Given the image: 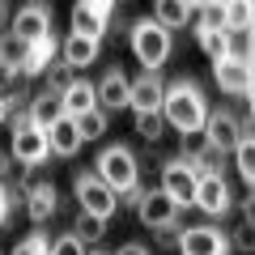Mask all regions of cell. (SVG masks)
Masks as SVG:
<instances>
[{"label":"cell","instance_id":"cell-1","mask_svg":"<svg viewBox=\"0 0 255 255\" xmlns=\"http://www.w3.org/2000/svg\"><path fill=\"white\" fill-rule=\"evenodd\" d=\"M162 119L174 128V132H183V136H196V132L204 128V119H209V98L200 94V85L191 81V77H179V81L166 85Z\"/></svg>","mask_w":255,"mask_h":255},{"label":"cell","instance_id":"cell-2","mask_svg":"<svg viewBox=\"0 0 255 255\" xmlns=\"http://www.w3.org/2000/svg\"><path fill=\"white\" fill-rule=\"evenodd\" d=\"M94 174H98V183L107 191H115V196H128L132 187H140V162H136V153L128 145H107L98 153V162H94Z\"/></svg>","mask_w":255,"mask_h":255},{"label":"cell","instance_id":"cell-3","mask_svg":"<svg viewBox=\"0 0 255 255\" xmlns=\"http://www.w3.org/2000/svg\"><path fill=\"white\" fill-rule=\"evenodd\" d=\"M132 51H136V60L145 64V73H157L166 60H170V51H174V34H166L162 26H153V21H136L132 26Z\"/></svg>","mask_w":255,"mask_h":255},{"label":"cell","instance_id":"cell-4","mask_svg":"<svg viewBox=\"0 0 255 255\" xmlns=\"http://www.w3.org/2000/svg\"><path fill=\"white\" fill-rule=\"evenodd\" d=\"M73 196H77V204H81V213H90V217H98V221H111L119 213V196L102 187L98 174H85L81 170L73 179Z\"/></svg>","mask_w":255,"mask_h":255},{"label":"cell","instance_id":"cell-5","mask_svg":"<svg viewBox=\"0 0 255 255\" xmlns=\"http://www.w3.org/2000/svg\"><path fill=\"white\" fill-rule=\"evenodd\" d=\"M196 183H200V170L191 166V157H170V162L162 166V196H170L174 204H191V196H196Z\"/></svg>","mask_w":255,"mask_h":255},{"label":"cell","instance_id":"cell-6","mask_svg":"<svg viewBox=\"0 0 255 255\" xmlns=\"http://www.w3.org/2000/svg\"><path fill=\"white\" fill-rule=\"evenodd\" d=\"M9 157H13V162H21L26 170H38V166L51 157V149H47V136L38 132V128H30V124L13 128V132H9Z\"/></svg>","mask_w":255,"mask_h":255},{"label":"cell","instance_id":"cell-7","mask_svg":"<svg viewBox=\"0 0 255 255\" xmlns=\"http://www.w3.org/2000/svg\"><path fill=\"white\" fill-rule=\"evenodd\" d=\"M191 204H196L200 213H209V217H226V213L234 209V191H230L226 174H200Z\"/></svg>","mask_w":255,"mask_h":255},{"label":"cell","instance_id":"cell-8","mask_svg":"<svg viewBox=\"0 0 255 255\" xmlns=\"http://www.w3.org/2000/svg\"><path fill=\"white\" fill-rule=\"evenodd\" d=\"M9 38H17V43H43V38H51V9L47 4H26V9L13 13L9 21Z\"/></svg>","mask_w":255,"mask_h":255},{"label":"cell","instance_id":"cell-9","mask_svg":"<svg viewBox=\"0 0 255 255\" xmlns=\"http://www.w3.org/2000/svg\"><path fill=\"white\" fill-rule=\"evenodd\" d=\"M174 247H179L183 255H230V243L221 230L213 226H187L174 234Z\"/></svg>","mask_w":255,"mask_h":255},{"label":"cell","instance_id":"cell-10","mask_svg":"<svg viewBox=\"0 0 255 255\" xmlns=\"http://www.w3.org/2000/svg\"><path fill=\"white\" fill-rule=\"evenodd\" d=\"M204 145L209 149H217L221 157L230 153V149L238 145V140H247L243 136V128H238V119H234V111H209V119H204Z\"/></svg>","mask_w":255,"mask_h":255},{"label":"cell","instance_id":"cell-11","mask_svg":"<svg viewBox=\"0 0 255 255\" xmlns=\"http://www.w3.org/2000/svg\"><path fill=\"white\" fill-rule=\"evenodd\" d=\"M136 217H140V226L166 234V230L179 226V204H174L170 196H162V191H145L140 204H136Z\"/></svg>","mask_w":255,"mask_h":255},{"label":"cell","instance_id":"cell-12","mask_svg":"<svg viewBox=\"0 0 255 255\" xmlns=\"http://www.w3.org/2000/svg\"><path fill=\"white\" fill-rule=\"evenodd\" d=\"M111 13H115V4L111 0H81L73 9V34L81 38H94V43H102V34H107V21Z\"/></svg>","mask_w":255,"mask_h":255},{"label":"cell","instance_id":"cell-13","mask_svg":"<svg viewBox=\"0 0 255 255\" xmlns=\"http://www.w3.org/2000/svg\"><path fill=\"white\" fill-rule=\"evenodd\" d=\"M128 85H132V81H128V73L119 68V64L102 73V81L94 85V94H98V111H102V115H111V111H124V107H128Z\"/></svg>","mask_w":255,"mask_h":255},{"label":"cell","instance_id":"cell-14","mask_svg":"<svg viewBox=\"0 0 255 255\" xmlns=\"http://www.w3.org/2000/svg\"><path fill=\"white\" fill-rule=\"evenodd\" d=\"M162 94H166V81L157 73H140L136 81L128 85V107L145 115V111H162Z\"/></svg>","mask_w":255,"mask_h":255},{"label":"cell","instance_id":"cell-15","mask_svg":"<svg viewBox=\"0 0 255 255\" xmlns=\"http://www.w3.org/2000/svg\"><path fill=\"white\" fill-rule=\"evenodd\" d=\"M60 111L68 119H81L90 115V111H98V94H94V81H85V77H73V81L60 90Z\"/></svg>","mask_w":255,"mask_h":255},{"label":"cell","instance_id":"cell-16","mask_svg":"<svg viewBox=\"0 0 255 255\" xmlns=\"http://www.w3.org/2000/svg\"><path fill=\"white\" fill-rule=\"evenodd\" d=\"M43 136H47V149H51L55 157H77V153H81V145H85L81 132H77V119H68V115H60Z\"/></svg>","mask_w":255,"mask_h":255},{"label":"cell","instance_id":"cell-17","mask_svg":"<svg viewBox=\"0 0 255 255\" xmlns=\"http://www.w3.org/2000/svg\"><path fill=\"white\" fill-rule=\"evenodd\" d=\"M213 81L221 85V94H234V98H251V64L221 60V64H213Z\"/></svg>","mask_w":255,"mask_h":255},{"label":"cell","instance_id":"cell-18","mask_svg":"<svg viewBox=\"0 0 255 255\" xmlns=\"http://www.w3.org/2000/svg\"><path fill=\"white\" fill-rule=\"evenodd\" d=\"M60 115L64 111H60V94L55 90H38L34 98L26 102V119H30V128H38V132H47Z\"/></svg>","mask_w":255,"mask_h":255},{"label":"cell","instance_id":"cell-19","mask_svg":"<svg viewBox=\"0 0 255 255\" xmlns=\"http://www.w3.org/2000/svg\"><path fill=\"white\" fill-rule=\"evenodd\" d=\"M191 13H196V4H191V0H157L153 4V26H162L166 34H174V30H183L191 21Z\"/></svg>","mask_w":255,"mask_h":255},{"label":"cell","instance_id":"cell-20","mask_svg":"<svg viewBox=\"0 0 255 255\" xmlns=\"http://www.w3.org/2000/svg\"><path fill=\"white\" fill-rule=\"evenodd\" d=\"M98 47L102 43H94V38H81V34H68L64 38V47H60V64L73 73V68H90L94 60H98Z\"/></svg>","mask_w":255,"mask_h":255},{"label":"cell","instance_id":"cell-21","mask_svg":"<svg viewBox=\"0 0 255 255\" xmlns=\"http://www.w3.org/2000/svg\"><path fill=\"white\" fill-rule=\"evenodd\" d=\"M55 213H60V196H55V187H51V183H43V187L26 191V217L34 221V226L51 221Z\"/></svg>","mask_w":255,"mask_h":255},{"label":"cell","instance_id":"cell-22","mask_svg":"<svg viewBox=\"0 0 255 255\" xmlns=\"http://www.w3.org/2000/svg\"><path fill=\"white\" fill-rule=\"evenodd\" d=\"M55 60V38H43V43H30L26 47V64H21V77H43Z\"/></svg>","mask_w":255,"mask_h":255},{"label":"cell","instance_id":"cell-23","mask_svg":"<svg viewBox=\"0 0 255 255\" xmlns=\"http://www.w3.org/2000/svg\"><path fill=\"white\" fill-rule=\"evenodd\" d=\"M132 124H136V136H140V140H149V145H157V140H162V132H166L162 111H145V115H132Z\"/></svg>","mask_w":255,"mask_h":255},{"label":"cell","instance_id":"cell-24","mask_svg":"<svg viewBox=\"0 0 255 255\" xmlns=\"http://www.w3.org/2000/svg\"><path fill=\"white\" fill-rule=\"evenodd\" d=\"M226 60L251 64V30H226Z\"/></svg>","mask_w":255,"mask_h":255},{"label":"cell","instance_id":"cell-25","mask_svg":"<svg viewBox=\"0 0 255 255\" xmlns=\"http://www.w3.org/2000/svg\"><path fill=\"white\" fill-rule=\"evenodd\" d=\"M234 162H238V179L255 183V136H247V140L234 145Z\"/></svg>","mask_w":255,"mask_h":255},{"label":"cell","instance_id":"cell-26","mask_svg":"<svg viewBox=\"0 0 255 255\" xmlns=\"http://www.w3.org/2000/svg\"><path fill=\"white\" fill-rule=\"evenodd\" d=\"M191 21H196V34H209V30H226V13H221V4H200V9L191 13Z\"/></svg>","mask_w":255,"mask_h":255},{"label":"cell","instance_id":"cell-27","mask_svg":"<svg viewBox=\"0 0 255 255\" xmlns=\"http://www.w3.org/2000/svg\"><path fill=\"white\" fill-rule=\"evenodd\" d=\"M73 238H81V243H102V234H107V221L90 217V213H77V226L68 230Z\"/></svg>","mask_w":255,"mask_h":255},{"label":"cell","instance_id":"cell-28","mask_svg":"<svg viewBox=\"0 0 255 255\" xmlns=\"http://www.w3.org/2000/svg\"><path fill=\"white\" fill-rule=\"evenodd\" d=\"M221 13H226V30H251V4L247 0H230V4H221Z\"/></svg>","mask_w":255,"mask_h":255},{"label":"cell","instance_id":"cell-29","mask_svg":"<svg viewBox=\"0 0 255 255\" xmlns=\"http://www.w3.org/2000/svg\"><path fill=\"white\" fill-rule=\"evenodd\" d=\"M77 132H81V140H102V136H107V115H102V111L81 115V119H77Z\"/></svg>","mask_w":255,"mask_h":255},{"label":"cell","instance_id":"cell-30","mask_svg":"<svg viewBox=\"0 0 255 255\" xmlns=\"http://www.w3.org/2000/svg\"><path fill=\"white\" fill-rule=\"evenodd\" d=\"M196 38H200V51L209 55L213 64L226 60V30H209V34H196Z\"/></svg>","mask_w":255,"mask_h":255},{"label":"cell","instance_id":"cell-31","mask_svg":"<svg viewBox=\"0 0 255 255\" xmlns=\"http://www.w3.org/2000/svg\"><path fill=\"white\" fill-rule=\"evenodd\" d=\"M226 243H230V251L251 255V251H255V226H251V221H243V226H238L234 234H226Z\"/></svg>","mask_w":255,"mask_h":255},{"label":"cell","instance_id":"cell-32","mask_svg":"<svg viewBox=\"0 0 255 255\" xmlns=\"http://www.w3.org/2000/svg\"><path fill=\"white\" fill-rule=\"evenodd\" d=\"M47 243H51V238H47L43 230H34V234H26L9 255H47Z\"/></svg>","mask_w":255,"mask_h":255},{"label":"cell","instance_id":"cell-33","mask_svg":"<svg viewBox=\"0 0 255 255\" xmlns=\"http://www.w3.org/2000/svg\"><path fill=\"white\" fill-rule=\"evenodd\" d=\"M47 255H85V243L73 238V234H60V238L47 243Z\"/></svg>","mask_w":255,"mask_h":255},{"label":"cell","instance_id":"cell-34","mask_svg":"<svg viewBox=\"0 0 255 255\" xmlns=\"http://www.w3.org/2000/svg\"><path fill=\"white\" fill-rule=\"evenodd\" d=\"M9 204H13V196H9V187H4V183H0V226H4V221H9Z\"/></svg>","mask_w":255,"mask_h":255},{"label":"cell","instance_id":"cell-35","mask_svg":"<svg viewBox=\"0 0 255 255\" xmlns=\"http://www.w3.org/2000/svg\"><path fill=\"white\" fill-rule=\"evenodd\" d=\"M9 174H13V157H9V153H4V149H0V183L9 179Z\"/></svg>","mask_w":255,"mask_h":255},{"label":"cell","instance_id":"cell-36","mask_svg":"<svg viewBox=\"0 0 255 255\" xmlns=\"http://www.w3.org/2000/svg\"><path fill=\"white\" fill-rule=\"evenodd\" d=\"M115 255H149V251H145V247H140V243H128V247H119Z\"/></svg>","mask_w":255,"mask_h":255},{"label":"cell","instance_id":"cell-37","mask_svg":"<svg viewBox=\"0 0 255 255\" xmlns=\"http://www.w3.org/2000/svg\"><path fill=\"white\" fill-rule=\"evenodd\" d=\"M9 115H13V111H9V102L0 98V124H9Z\"/></svg>","mask_w":255,"mask_h":255},{"label":"cell","instance_id":"cell-38","mask_svg":"<svg viewBox=\"0 0 255 255\" xmlns=\"http://www.w3.org/2000/svg\"><path fill=\"white\" fill-rule=\"evenodd\" d=\"M85 255H107V251H85Z\"/></svg>","mask_w":255,"mask_h":255},{"label":"cell","instance_id":"cell-39","mask_svg":"<svg viewBox=\"0 0 255 255\" xmlns=\"http://www.w3.org/2000/svg\"><path fill=\"white\" fill-rule=\"evenodd\" d=\"M0 21H4V4H0Z\"/></svg>","mask_w":255,"mask_h":255}]
</instances>
